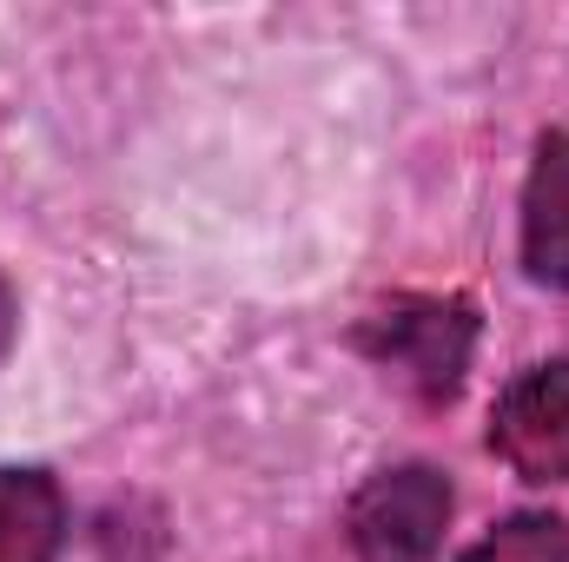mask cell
<instances>
[{"label":"cell","instance_id":"1","mask_svg":"<svg viewBox=\"0 0 569 562\" xmlns=\"http://www.w3.org/2000/svg\"><path fill=\"white\" fill-rule=\"evenodd\" d=\"M358 351L398 371L425 404H450L477 351V304L470 298H391L385 311L358 324Z\"/></svg>","mask_w":569,"mask_h":562},{"label":"cell","instance_id":"2","mask_svg":"<svg viewBox=\"0 0 569 562\" xmlns=\"http://www.w3.org/2000/svg\"><path fill=\"white\" fill-rule=\"evenodd\" d=\"M450 476L437 463H391L358 483L345 510V543L358 562H430L450 530Z\"/></svg>","mask_w":569,"mask_h":562},{"label":"cell","instance_id":"3","mask_svg":"<svg viewBox=\"0 0 569 562\" xmlns=\"http://www.w3.org/2000/svg\"><path fill=\"white\" fill-rule=\"evenodd\" d=\"M490 450L523 483H569V358L510 378L490 411Z\"/></svg>","mask_w":569,"mask_h":562},{"label":"cell","instance_id":"4","mask_svg":"<svg viewBox=\"0 0 569 562\" xmlns=\"http://www.w3.org/2000/svg\"><path fill=\"white\" fill-rule=\"evenodd\" d=\"M523 272L569 291V133H543L523 179Z\"/></svg>","mask_w":569,"mask_h":562},{"label":"cell","instance_id":"5","mask_svg":"<svg viewBox=\"0 0 569 562\" xmlns=\"http://www.w3.org/2000/svg\"><path fill=\"white\" fill-rule=\"evenodd\" d=\"M67 543V496L47 470L0 463V562H53Z\"/></svg>","mask_w":569,"mask_h":562},{"label":"cell","instance_id":"6","mask_svg":"<svg viewBox=\"0 0 569 562\" xmlns=\"http://www.w3.org/2000/svg\"><path fill=\"white\" fill-rule=\"evenodd\" d=\"M457 562H569V523L557 510H517Z\"/></svg>","mask_w":569,"mask_h":562},{"label":"cell","instance_id":"7","mask_svg":"<svg viewBox=\"0 0 569 562\" xmlns=\"http://www.w3.org/2000/svg\"><path fill=\"white\" fill-rule=\"evenodd\" d=\"M13 331H20V298H13V284L0 272V358L13 351Z\"/></svg>","mask_w":569,"mask_h":562}]
</instances>
